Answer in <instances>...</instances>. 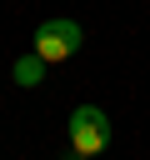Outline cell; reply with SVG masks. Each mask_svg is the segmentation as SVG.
I'll return each instance as SVG.
<instances>
[{"label": "cell", "instance_id": "1", "mask_svg": "<svg viewBox=\"0 0 150 160\" xmlns=\"http://www.w3.org/2000/svg\"><path fill=\"white\" fill-rule=\"evenodd\" d=\"M105 145H110V115L100 105H75L70 110V150H75V160L100 155Z\"/></svg>", "mask_w": 150, "mask_h": 160}, {"label": "cell", "instance_id": "2", "mask_svg": "<svg viewBox=\"0 0 150 160\" xmlns=\"http://www.w3.org/2000/svg\"><path fill=\"white\" fill-rule=\"evenodd\" d=\"M80 25L75 20H45L40 30H35V55L45 60V65H60V60H70L75 50H80Z\"/></svg>", "mask_w": 150, "mask_h": 160}, {"label": "cell", "instance_id": "3", "mask_svg": "<svg viewBox=\"0 0 150 160\" xmlns=\"http://www.w3.org/2000/svg\"><path fill=\"white\" fill-rule=\"evenodd\" d=\"M45 70H50V65H45L35 50H30V55H20V60H15V85H25V90H30V85H40V80H45Z\"/></svg>", "mask_w": 150, "mask_h": 160}]
</instances>
